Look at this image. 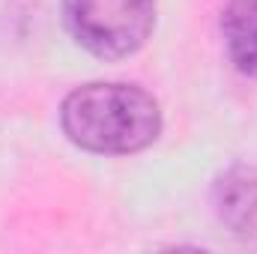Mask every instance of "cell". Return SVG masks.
I'll use <instances>...</instances> for the list:
<instances>
[{"label": "cell", "mask_w": 257, "mask_h": 254, "mask_svg": "<svg viewBox=\"0 0 257 254\" xmlns=\"http://www.w3.org/2000/svg\"><path fill=\"white\" fill-rule=\"evenodd\" d=\"M60 126L90 153L128 156L147 150L162 132L159 102L135 84H84L60 105Z\"/></svg>", "instance_id": "6da1fadb"}, {"label": "cell", "mask_w": 257, "mask_h": 254, "mask_svg": "<svg viewBox=\"0 0 257 254\" xmlns=\"http://www.w3.org/2000/svg\"><path fill=\"white\" fill-rule=\"evenodd\" d=\"M72 39L102 60H123L144 48L156 27V0H63Z\"/></svg>", "instance_id": "7a4b0ae2"}, {"label": "cell", "mask_w": 257, "mask_h": 254, "mask_svg": "<svg viewBox=\"0 0 257 254\" xmlns=\"http://www.w3.org/2000/svg\"><path fill=\"white\" fill-rule=\"evenodd\" d=\"M212 209L218 224L230 236L242 242H257V168H224L212 183Z\"/></svg>", "instance_id": "3957f363"}, {"label": "cell", "mask_w": 257, "mask_h": 254, "mask_svg": "<svg viewBox=\"0 0 257 254\" xmlns=\"http://www.w3.org/2000/svg\"><path fill=\"white\" fill-rule=\"evenodd\" d=\"M221 30L233 66L242 75L257 78V0H227Z\"/></svg>", "instance_id": "277c9868"}]
</instances>
